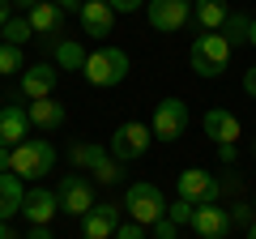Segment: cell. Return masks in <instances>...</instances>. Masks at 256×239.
I'll list each match as a JSON object with an SVG mask.
<instances>
[{
  "instance_id": "cell-33",
  "label": "cell",
  "mask_w": 256,
  "mask_h": 239,
  "mask_svg": "<svg viewBox=\"0 0 256 239\" xmlns=\"http://www.w3.org/2000/svg\"><path fill=\"white\" fill-rule=\"evenodd\" d=\"M13 22V0H0V30Z\"/></svg>"
},
{
  "instance_id": "cell-18",
  "label": "cell",
  "mask_w": 256,
  "mask_h": 239,
  "mask_svg": "<svg viewBox=\"0 0 256 239\" xmlns=\"http://www.w3.org/2000/svg\"><path fill=\"white\" fill-rule=\"evenodd\" d=\"M26 116H30V128L56 132V128L64 124V116H68V111H64L56 98H38V102H30V107H26Z\"/></svg>"
},
{
  "instance_id": "cell-12",
  "label": "cell",
  "mask_w": 256,
  "mask_h": 239,
  "mask_svg": "<svg viewBox=\"0 0 256 239\" xmlns=\"http://www.w3.org/2000/svg\"><path fill=\"white\" fill-rule=\"evenodd\" d=\"M120 222H124V218H120V205H111V201L107 205H94V210L82 218V239H111Z\"/></svg>"
},
{
  "instance_id": "cell-2",
  "label": "cell",
  "mask_w": 256,
  "mask_h": 239,
  "mask_svg": "<svg viewBox=\"0 0 256 239\" xmlns=\"http://www.w3.org/2000/svg\"><path fill=\"white\" fill-rule=\"evenodd\" d=\"M128 52L124 47H94L90 56H86V68H82V77L90 86H98V90H111V86H120L128 77Z\"/></svg>"
},
{
  "instance_id": "cell-13",
  "label": "cell",
  "mask_w": 256,
  "mask_h": 239,
  "mask_svg": "<svg viewBox=\"0 0 256 239\" xmlns=\"http://www.w3.org/2000/svg\"><path fill=\"white\" fill-rule=\"evenodd\" d=\"M201 128H205V137H214L218 146H235L239 132H244V128H239V120L230 116L226 107H210V111L201 116Z\"/></svg>"
},
{
  "instance_id": "cell-37",
  "label": "cell",
  "mask_w": 256,
  "mask_h": 239,
  "mask_svg": "<svg viewBox=\"0 0 256 239\" xmlns=\"http://www.w3.org/2000/svg\"><path fill=\"white\" fill-rule=\"evenodd\" d=\"M0 239H22V235H18V230L9 226V222H0Z\"/></svg>"
},
{
  "instance_id": "cell-11",
  "label": "cell",
  "mask_w": 256,
  "mask_h": 239,
  "mask_svg": "<svg viewBox=\"0 0 256 239\" xmlns=\"http://www.w3.org/2000/svg\"><path fill=\"white\" fill-rule=\"evenodd\" d=\"M188 226L201 239H226L230 235V210H222V205H196Z\"/></svg>"
},
{
  "instance_id": "cell-7",
  "label": "cell",
  "mask_w": 256,
  "mask_h": 239,
  "mask_svg": "<svg viewBox=\"0 0 256 239\" xmlns=\"http://www.w3.org/2000/svg\"><path fill=\"white\" fill-rule=\"evenodd\" d=\"M56 201H60L64 214H73V218H86V214L94 210V184L86 180L82 171H68L60 180V188H56Z\"/></svg>"
},
{
  "instance_id": "cell-28",
  "label": "cell",
  "mask_w": 256,
  "mask_h": 239,
  "mask_svg": "<svg viewBox=\"0 0 256 239\" xmlns=\"http://www.w3.org/2000/svg\"><path fill=\"white\" fill-rule=\"evenodd\" d=\"M111 239H146V226L128 218V222H120V226H116V235H111Z\"/></svg>"
},
{
  "instance_id": "cell-41",
  "label": "cell",
  "mask_w": 256,
  "mask_h": 239,
  "mask_svg": "<svg viewBox=\"0 0 256 239\" xmlns=\"http://www.w3.org/2000/svg\"><path fill=\"white\" fill-rule=\"evenodd\" d=\"M248 239H256V218H252V226H248Z\"/></svg>"
},
{
  "instance_id": "cell-3",
  "label": "cell",
  "mask_w": 256,
  "mask_h": 239,
  "mask_svg": "<svg viewBox=\"0 0 256 239\" xmlns=\"http://www.w3.org/2000/svg\"><path fill=\"white\" fill-rule=\"evenodd\" d=\"M188 60H192V68H196V77L214 82V77H222V68H226V60H230V43L218 34V30H205V34L192 38Z\"/></svg>"
},
{
  "instance_id": "cell-42",
  "label": "cell",
  "mask_w": 256,
  "mask_h": 239,
  "mask_svg": "<svg viewBox=\"0 0 256 239\" xmlns=\"http://www.w3.org/2000/svg\"><path fill=\"white\" fill-rule=\"evenodd\" d=\"M252 210H256V196H252Z\"/></svg>"
},
{
  "instance_id": "cell-10",
  "label": "cell",
  "mask_w": 256,
  "mask_h": 239,
  "mask_svg": "<svg viewBox=\"0 0 256 239\" xmlns=\"http://www.w3.org/2000/svg\"><path fill=\"white\" fill-rule=\"evenodd\" d=\"M56 82H60V68L47 64V60H43V64H30V68H22V73H18V86H22V94H26L30 102L52 98Z\"/></svg>"
},
{
  "instance_id": "cell-27",
  "label": "cell",
  "mask_w": 256,
  "mask_h": 239,
  "mask_svg": "<svg viewBox=\"0 0 256 239\" xmlns=\"http://www.w3.org/2000/svg\"><path fill=\"white\" fill-rule=\"evenodd\" d=\"M192 210H196V205H188V201L175 196V205H166V218H171L175 226H188V222H192Z\"/></svg>"
},
{
  "instance_id": "cell-19",
  "label": "cell",
  "mask_w": 256,
  "mask_h": 239,
  "mask_svg": "<svg viewBox=\"0 0 256 239\" xmlns=\"http://www.w3.org/2000/svg\"><path fill=\"white\" fill-rule=\"evenodd\" d=\"M230 18V0H192V22L201 30H222Z\"/></svg>"
},
{
  "instance_id": "cell-21",
  "label": "cell",
  "mask_w": 256,
  "mask_h": 239,
  "mask_svg": "<svg viewBox=\"0 0 256 239\" xmlns=\"http://www.w3.org/2000/svg\"><path fill=\"white\" fill-rule=\"evenodd\" d=\"M26 22L34 26V34H56V30H60V22H64V13L56 9L52 0H38L34 9L26 13Z\"/></svg>"
},
{
  "instance_id": "cell-9",
  "label": "cell",
  "mask_w": 256,
  "mask_h": 239,
  "mask_svg": "<svg viewBox=\"0 0 256 239\" xmlns=\"http://www.w3.org/2000/svg\"><path fill=\"white\" fill-rule=\"evenodd\" d=\"M146 18L154 30L171 34V30H184L192 22V0H146Z\"/></svg>"
},
{
  "instance_id": "cell-15",
  "label": "cell",
  "mask_w": 256,
  "mask_h": 239,
  "mask_svg": "<svg viewBox=\"0 0 256 239\" xmlns=\"http://www.w3.org/2000/svg\"><path fill=\"white\" fill-rule=\"evenodd\" d=\"M26 128H30V116L22 102H4L0 107V146H22L26 141Z\"/></svg>"
},
{
  "instance_id": "cell-4",
  "label": "cell",
  "mask_w": 256,
  "mask_h": 239,
  "mask_svg": "<svg viewBox=\"0 0 256 239\" xmlns=\"http://www.w3.org/2000/svg\"><path fill=\"white\" fill-rule=\"evenodd\" d=\"M175 192H180V201H188V205H218V196L226 192V188H222V180L214 171L188 166V171H180V180H175Z\"/></svg>"
},
{
  "instance_id": "cell-22",
  "label": "cell",
  "mask_w": 256,
  "mask_h": 239,
  "mask_svg": "<svg viewBox=\"0 0 256 239\" xmlns=\"http://www.w3.org/2000/svg\"><path fill=\"white\" fill-rule=\"evenodd\" d=\"M248 26H252V18H248V13H239V9H230L226 26H222L218 34L226 38V43H230V52H235V47H244V43H248Z\"/></svg>"
},
{
  "instance_id": "cell-6",
  "label": "cell",
  "mask_w": 256,
  "mask_h": 239,
  "mask_svg": "<svg viewBox=\"0 0 256 239\" xmlns=\"http://www.w3.org/2000/svg\"><path fill=\"white\" fill-rule=\"evenodd\" d=\"M188 102L184 98H162L154 107V120H150V132H154L158 141H180L184 132H188Z\"/></svg>"
},
{
  "instance_id": "cell-30",
  "label": "cell",
  "mask_w": 256,
  "mask_h": 239,
  "mask_svg": "<svg viewBox=\"0 0 256 239\" xmlns=\"http://www.w3.org/2000/svg\"><path fill=\"white\" fill-rule=\"evenodd\" d=\"M175 235H180V226H175L171 218H158L154 222V239H175Z\"/></svg>"
},
{
  "instance_id": "cell-26",
  "label": "cell",
  "mask_w": 256,
  "mask_h": 239,
  "mask_svg": "<svg viewBox=\"0 0 256 239\" xmlns=\"http://www.w3.org/2000/svg\"><path fill=\"white\" fill-rule=\"evenodd\" d=\"M26 68V52L22 47H9V43H0V77H9V73H22Z\"/></svg>"
},
{
  "instance_id": "cell-35",
  "label": "cell",
  "mask_w": 256,
  "mask_h": 239,
  "mask_svg": "<svg viewBox=\"0 0 256 239\" xmlns=\"http://www.w3.org/2000/svg\"><path fill=\"white\" fill-rule=\"evenodd\" d=\"M244 90H248V94H252V98H256V64H252V68H248V73H244Z\"/></svg>"
},
{
  "instance_id": "cell-20",
  "label": "cell",
  "mask_w": 256,
  "mask_h": 239,
  "mask_svg": "<svg viewBox=\"0 0 256 239\" xmlns=\"http://www.w3.org/2000/svg\"><path fill=\"white\" fill-rule=\"evenodd\" d=\"M52 56H56V68H60V73H82L90 52H86L77 38H56V43H52Z\"/></svg>"
},
{
  "instance_id": "cell-14",
  "label": "cell",
  "mask_w": 256,
  "mask_h": 239,
  "mask_svg": "<svg viewBox=\"0 0 256 239\" xmlns=\"http://www.w3.org/2000/svg\"><path fill=\"white\" fill-rule=\"evenodd\" d=\"M77 18H82V30H86V34H94V38H107L111 26H116V13H111L107 0H82Z\"/></svg>"
},
{
  "instance_id": "cell-24",
  "label": "cell",
  "mask_w": 256,
  "mask_h": 239,
  "mask_svg": "<svg viewBox=\"0 0 256 239\" xmlns=\"http://www.w3.org/2000/svg\"><path fill=\"white\" fill-rule=\"evenodd\" d=\"M30 38H34V26L26 22V13H22V18H13L9 26L0 30V43H9V47H22V52H26V43H30Z\"/></svg>"
},
{
  "instance_id": "cell-8",
  "label": "cell",
  "mask_w": 256,
  "mask_h": 239,
  "mask_svg": "<svg viewBox=\"0 0 256 239\" xmlns=\"http://www.w3.org/2000/svg\"><path fill=\"white\" fill-rule=\"evenodd\" d=\"M150 141H154L150 124L128 120V124H120V128L111 132V158H116V162H132V158H141L150 150Z\"/></svg>"
},
{
  "instance_id": "cell-25",
  "label": "cell",
  "mask_w": 256,
  "mask_h": 239,
  "mask_svg": "<svg viewBox=\"0 0 256 239\" xmlns=\"http://www.w3.org/2000/svg\"><path fill=\"white\" fill-rule=\"evenodd\" d=\"M98 154H107V150H102V146H90V141H77V146L68 150V162H73L77 171H90Z\"/></svg>"
},
{
  "instance_id": "cell-5",
  "label": "cell",
  "mask_w": 256,
  "mask_h": 239,
  "mask_svg": "<svg viewBox=\"0 0 256 239\" xmlns=\"http://www.w3.org/2000/svg\"><path fill=\"white\" fill-rule=\"evenodd\" d=\"M124 210H128V218L141 222V226H154L158 218H166V201H162V192H158V184H150V180L128 184Z\"/></svg>"
},
{
  "instance_id": "cell-40",
  "label": "cell",
  "mask_w": 256,
  "mask_h": 239,
  "mask_svg": "<svg viewBox=\"0 0 256 239\" xmlns=\"http://www.w3.org/2000/svg\"><path fill=\"white\" fill-rule=\"evenodd\" d=\"M248 47H256V18H252V26H248Z\"/></svg>"
},
{
  "instance_id": "cell-1",
  "label": "cell",
  "mask_w": 256,
  "mask_h": 239,
  "mask_svg": "<svg viewBox=\"0 0 256 239\" xmlns=\"http://www.w3.org/2000/svg\"><path fill=\"white\" fill-rule=\"evenodd\" d=\"M52 166H56V146L47 137H26L22 146H13V154H9V171L18 175V180H43Z\"/></svg>"
},
{
  "instance_id": "cell-23",
  "label": "cell",
  "mask_w": 256,
  "mask_h": 239,
  "mask_svg": "<svg viewBox=\"0 0 256 239\" xmlns=\"http://www.w3.org/2000/svg\"><path fill=\"white\" fill-rule=\"evenodd\" d=\"M90 171H94V184H120V180H124V162H116V158H111V150L94 158Z\"/></svg>"
},
{
  "instance_id": "cell-39",
  "label": "cell",
  "mask_w": 256,
  "mask_h": 239,
  "mask_svg": "<svg viewBox=\"0 0 256 239\" xmlns=\"http://www.w3.org/2000/svg\"><path fill=\"white\" fill-rule=\"evenodd\" d=\"M34 4H38V0H13V9H22V13H30Z\"/></svg>"
},
{
  "instance_id": "cell-31",
  "label": "cell",
  "mask_w": 256,
  "mask_h": 239,
  "mask_svg": "<svg viewBox=\"0 0 256 239\" xmlns=\"http://www.w3.org/2000/svg\"><path fill=\"white\" fill-rule=\"evenodd\" d=\"M107 4H111V13H137L146 0H107Z\"/></svg>"
},
{
  "instance_id": "cell-17",
  "label": "cell",
  "mask_w": 256,
  "mask_h": 239,
  "mask_svg": "<svg viewBox=\"0 0 256 239\" xmlns=\"http://www.w3.org/2000/svg\"><path fill=\"white\" fill-rule=\"evenodd\" d=\"M22 205H26V188H22V180L13 171H0V222L18 218Z\"/></svg>"
},
{
  "instance_id": "cell-16",
  "label": "cell",
  "mask_w": 256,
  "mask_h": 239,
  "mask_svg": "<svg viewBox=\"0 0 256 239\" xmlns=\"http://www.w3.org/2000/svg\"><path fill=\"white\" fill-rule=\"evenodd\" d=\"M22 214H26L30 226H52V218L60 214V201H56V192H47V188H30Z\"/></svg>"
},
{
  "instance_id": "cell-38",
  "label": "cell",
  "mask_w": 256,
  "mask_h": 239,
  "mask_svg": "<svg viewBox=\"0 0 256 239\" xmlns=\"http://www.w3.org/2000/svg\"><path fill=\"white\" fill-rule=\"evenodd\" d=\"M9 154H13L9 146H0V171H9Z\"/></svg>"
},
{
  "instance_id": "cell-32",
  "label": "cell",
  "mask_w": 256,
  "mask_h": 239,
  "mask_svg": "<svg viewBox=\"0 0 256 239\" xmlns=\"http://www.w3.org/2000/svg\"><path fill=\"white\" fill-rule=\"evenodd\" d=\"M235 158H239L235 146H218V162H222V166H235Z\"/></svg>"
},
{
  "instance_id": "cell-29",
  "label": "cell",
  "mask_w": 256,
  "mask_h": 239,
  "mask_svg": "<svg viewBox=\"0 0 256 239\" xmlns=\"http://www.w3.org/2000/svg\"><path fill=\"white\" fill-rule=\"evenodd\" d=\"M252 218H256L252 205H235V210H230V226H252Z\"/></svg>"
},
{
  "instance_id": "cell-36",
  "label": "cell",
  "mask_w": 256,
  "mask_h": 239,
  "mask_svg": "<svg viewBox=\"0 0 256 239\" xmlns=\"http://www.w3.org/2000/svg\"><path fill=\"white\" fill-rule=\"evenodd\" d=\"M52 4H56L60 13H68V9H82V0H52Z\"/></svg>"
},
{
  "instance_id": "cell-34",
  "label": "cell",
  "mask_w": 256,
  "mask_h": 239,
  "mask_svg": "<svg viewBox=\"0 0 256 239\" xmlns=\"http://www.w3.org/2000/svg\"><path fill=\"white\" fill-rule=\"evenodd\" d=\"M22 239H56V235H52V226H30Z\"/></svg>"
}]
</instances>
